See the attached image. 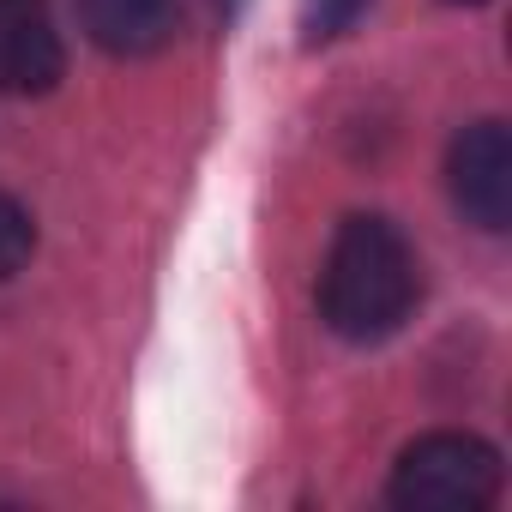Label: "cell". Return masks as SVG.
<instances>
[{
  "label": "cell",
  "instance_id": "ba28073f",
  "mask_svg": "<svg viewBox=\"0 0 512 512\" xmlns=\"http://www.w3.org/2000/svg\"><path fill=\"white\" fill-rule=\"evenodd\" d=\"M223 13H241V0H223Z\"/></svg>",
  "mask_w": 512,
  "mask_h": 512
},
{
  "label": "cell",
  "instance_id": "8992f818",
  "mask_svg": "<svg viewBox=\"0 0 512 512\" xmlns=\"http://www.w3.org/2000/svg\"><path fill=\"white\" fill-rule=\"evenodd\" d=\"M31 247H37V223H31V211H25L19 199L0 193V284L25 272Z\"/></svg>",
  "mask_w": 512,
  "mask_h": 512
},
{
  "label": "cell",
  "instance_id": "5b68a950",
  "mask_svg": "<svg viewBox=\"0 0 512 512\" xmlns=\"http://www.w3.org/2000/svg\"><path fill=\"white\" fill-rule=\"evenodd\" d=\"M85 37L121 61L157 55L181 31V0H79Z\"/></svg>",
  "mask_w": 512,
  "mask_h": 512
},
{
  "label": "cell",
  "instance_id": "7a4b0ae2",
  "mask_svg": "<svg viewBox=\"0 0 512 512\" xmlns=\"http://www.w3.org/2000/svg\"><path fill=\"white\" fill-rule=\"evenodd\" d=\"M500 500V452L476 434H422L392 470V506L482 512Z\"/></svg>",
  "mask_w": 512,
  "mask_h": 512
},
{
  "label": "cell",
  "instance_id": "9c48e42d",
  "mask_svg": "<svg viewBox=\"0 0 512 512\" xmlns=\"http://www.w3.org/2000/svg\"><path fill=\"white\" fill-rule=\"evenodd\" d=\"M452 7H476V0H452Z\"/></svg>",
  "mask_w": 512,
  "mask_h": 512
},
{
  "label": "cell",
  "instance_id": "52a82bcc",
  "mask_svg": "<svg viewBox=\"0 0 512 512\" xmlns=\"http://www.w3.org/2000/svg\"><path fill=\"white\" fill-rule=\"evenodd\" d=\"M368 7V0H302V31L308 43H332L356 25V13Z\"/></svg>",
  "mask_w": 512,
  "mask_h": 512
},
{
  "label": "cell",
  "instance_id": "6da1fadb",
  "mask_svg": "<svg viewBox=\"0 0 512 512\" xmlns=\"http://www.w3.org/2000/svg\"><path fill=\"white\" fill-rule=\"evenodd\" d=\"M416 296H422V266L410 235L374 211L344 217L320 272V320L350 344H380L410 320Z\"/></svg>",
  "mask_w": 512,
  "mask_h": 512
},
{
  "label": "cell",
  "instance_id": "277c9868",
  "mask_svg": "<svg viewBox=\"0 0 512 512\" xmlns=\"http://www.w3.org/2000/svg\"><path fill=\"white\" fill-rule=\"evenodd\" d=\"M67 73V43L43 0H0V91L43 97Z\"/></svg>",
  "mask_w": 512,
  "mask_h": 512
},
{
  "label": "cell",
  "instance_id": "3957f363",
  "mask_svg": "<svg viewBox=\"0 0 512 512\" xmlns=\"http://www.w3.org/2000/svg\"><path fill=\"white\" fill-rule=\"evenodd\" d=\"M446 181H452L458 211L476 229H488V235L506 229L512 223V133H506V121H470L452 139Z\"/></svg>",
  "mask_w": 512,
  "mask_h": 512
}]
</instances>
